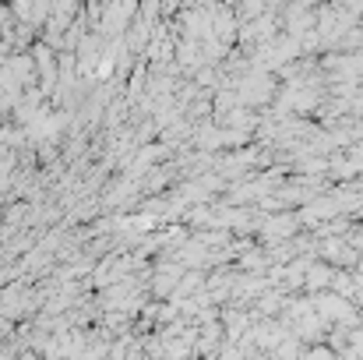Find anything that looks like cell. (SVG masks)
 <instances>
[{
    "label": "cell",
    "instance_id": "cell-1",
    "mask_svg": "<svg viewBox=\"0 0 363 360\" xmlns=\"http://www.w3.org/2000/svg\"><path fill=\"white\" fill-rule=\"evenodd\" d=\"M261 234L264 240L275 247V244H289V240L300 234V219H296V212H289V209H282V212H272V219L261 227Z\"/></svg>",
    "mask_w": 363,
    "mask_h": 360
},
{
    "label": "cell",
    "instance_id": "cell-2",
    "mask_svg": "<svg viewBox=\"0 0 363 360\" xmlns=\"http://www.w3.org/2000/svg\"><path fill=\"white\" fill-rule=\"evenodd\" d=\"M332 276H335V268L328 261H311L307 272H303V290L307 293H325V290H332Z\"/></svg>",
    "mask_w": 363,
    "mask_h": 360
},
{
    "label": "cell",
    "instance_id": "cell-3",
    "mask_svg": "<svg viewBox=\"0 0 363 360\" xmlns=\"http://www.w3.org/2000/svg\"><path fill=\"white\" fill-rule=\"evenodd\" d=\"M240 265H243V272H261L268 265V258L261 251H250V254H240Z\"/></svg>",
    "mask_w": 363,
    "mask_h": 360
},
{
    "label": "cell",
    "instance_id": "cell-4",
    "mask_svg": "<svg viewBox=\"0 0 363 360\" xmlns=\"http://www.w3.org/2000/svg\"><path fill=\"white\" fill-rule=\"evenodd\" d=\"M261 11H264V0H240L243 18H261Z\"/></svg>",
    "mask_w": 363,
    "mask_h": 360
}]
</instances>
